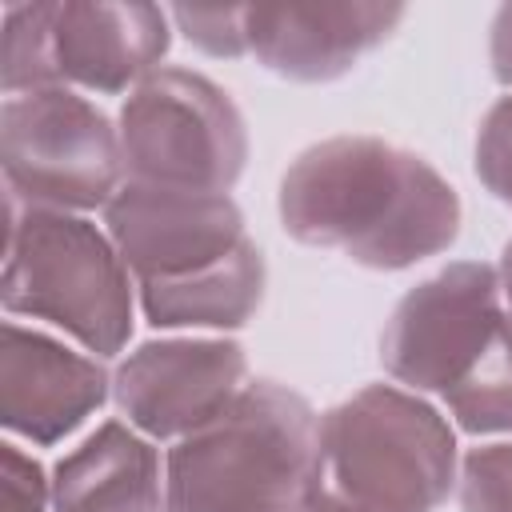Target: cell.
Wrapping results in <instances>:
<instances>
[{
    "label": "cell",
    "mask_w": 512,
    "mask_h": 512,
    "mask_svg": "<svg viewBox=\"0 0 512 512\" xmlns=\"http://www.w3.org/2000/svg\"><path fill=\"white\" fill-rule=\"evenodd\" d=\"M4 224L0 304L40 320L100 360H116L136 328V280L104 224L76 212L28 208L12 196Z\"/></svg>",
    "instance_id": "3"
},
{
    "label": "cell",
    "mask_w": 512,
    "mask_h": 512,
    "mask_svg": "<svg viewBox=\"0 0 512 512\" xmlns=\"http://www.w3.org/2000/svg\"><path fill=\"white\" fill-rule=\"evenodd\" d=\"M320 480V416L280 380L164 452V512H304Z\"/></svg>",
    "instance_id": "2"
},
{
    "label": "cell",
    "mask_w": 512,
    "mask_h": 512,
    "mask_svg": "<svg viewBox=\"0 0 512 512\" xmlns=\"http://www.w3.org/2000/svg\"><path fill=\"white\" fill-rule=\"evenodd\" d=\"M496 272H500V288H504V304H508V312H512V240L504 244V252H500V264H496Z\"/></svg>",
    "instance_id": "22"
},
{
    "label": "cell",
    "mask_w": 512,
    "mask_h": 512,
    "mask_svg": "<svg viewBox=\"0 0 512 512\" xmlns=\"http://www.w3.org/2000/svg\"><path fill=\"white\" fill-rule=\"evenodd\" d=\"M280 228L372 272H404L460 240V192L420 152L384 136H328L280 176Z\"/></svg>",
    "instance_id": "1"
},
{
    "label": "cell",
    "mask_w": 512,
    "mask_h": 512,
    "mask_svg": "<svg viewBox=\"0 0 512 512\" xmlns=\"http://www.w3.org/2000/svg\"><path fill=\"white\" fill-rule=\"evenodd\" d=\"M172 28L212 60H240L248 56V4H176L168 8Z\"/></svg>",
    "instance_id": "17"
},
{
    "label": "cell",
    "mask_w": 512,
    "mask_h": 512,
    "mask_svg": "<svg viewBox=\"0 0 512 512\" xmlns=\"http://www.w3.org/2000/svg\"><path fill=\"white\" fill-rule=\"evenodd\" d=\"M0 168L12 200L76 216L104 212L128 184L116 120L72 88L4 96Z\"/></svg>",
    "instance_id": "7"
},
{
    "label": "cell",
    "mask_w": 512,
    "mask_h": 512,
    "mask_svg": "<svg viewBox=\"0 0 512 512\" xmlns=\"http://www.w3.org/2000/svg\"><path fill=\"white\" fill-rule=\"evenodd\" d=\"M116 128L132 184L232 196L252 152L244 112L228 88L172 64L124 96Z\"/></svg>",
    "instance_id": "6"
},
{
    "label": "cell",
    "mask_w": 512,
    "mask_h": 512,
    "mask_svg": "<svg viewBox=\"0 0 512 512\" xmlns=\"http://www.w3.org/2000/svg\"><path fill=\"white\" fill-rule=\"evenodd\" d=\"M0 512H52L48 472L20 440L0 444Z\"/></svg>",
    "instance_id": "19"
},
{
    "label": "cell",
    "mask_w": 512,
    "mask_h": 512,
    "mask_svg": "<svg viewBox=\"0 0 512 512\" xmlns=\"http://www.w3.org/2000/svg\"><path fill=\"white\" fill-rule=\"evenodd\" d=\"M488 64L492 76L512 92V4H500L488 24Z\"/></svg>",
    "instance_id": "20"
},
{
    "label": "cell",
    "mask_w": 512,
    "mask_h": 512,
    "mask_svg": "<svg viewBox=\"0 0 512 512\" xmlns=\"http://www.w3.org/2000/svg\"><path fill=\"white\" fill-rule=\"evenodd\" d=\"M48 484L52 512H164V452L116 416L68 448Z\"/></svg>",
    "instance_id": "13"
},
{
    "label": "cell",
    "mask_w": 512,
    "mask_h": 512,
    "mask_svg": "<svg viewBox=\"0 0 512 512\" xmlns=\"http://www.w3.org/2000/svg\"><path fill=\"white\" fill-rule=\"evenodd\" d=\"M472 168L480 184L500 204L512 208V92L492 100L488 112L480 116L476 144H472Z\"/></svg>",
    "instance_id": "18"
},
{
    "label": "cell",
    "mask_w": 512,
    "mask_h": 512,
    "mask_svg": "<svg viewBox=\"0 0 512 512\" xmlns=\"http://www.w3.org/2000/svg\"><path fill=\"white\" fill-rule=\"evenodd\" d=\"M264 288H268L264 252L256 240H248L228 260L208 264L192 276L164 284H136V300L156 332L228 336L260 312Z\"/></svg>",
    "instance_id": "14"
},
{
    "label": "cell",
    "mask_w": 512,
    "mask_h": 512,
    "mask_svg": "<svg viewBox=\"0 0 512 512\" xmlns=\"http://www.w3.org/2000/svg\"><path fill=\"white\" fill-rule=\"evenodd\" d=\"M112 400L100 356L44 328L4 320L0 332V424L8 440L52 448L76 436Z\"/></svg>",
    "instance_id": "11"
},
{
    "label": "cell",
    "mask_w": 512,
    "mask_h": 512,
    "mask_svg": "<svg viewBox=\"0 0 512 512\" xmlns=\"http://www.w3.org/2000/svg\"><path fill=\"white\" fill-rule=\"evenodd\" d=\"M4 96L72 88L84 96H128L164 68L172 16L160 4L32 0L0 12Z\"/></svg>",
    "instance_id": "5"
},
{
    "label": "cell",
    "mask_w": 512,
    "mask_h": 512,
    "mask_svg": "<svg viewBox=\"0 0 512 512\" xmlns=\"http://www.w3.org/2000/svg\"><path fill=\"white\" fill-rule=\"evenodd\" d=\"M508 320L500 272L488 260H452L408 288L380 332V364L392 384L444 396Z\"/></svg>",
    "instance_id": "8"
},
{
    "label": "cell",
    "mask_w": 512,
    "mask_h": 512,
    "mask_svg": "<svg viewBox=\"0 0 512 512\" xmlns=\"http://www.w3.org/2000/svg\"><path fill=\"white\" fill-rule=\"evenodd\" d=\"M248 388V352L232 336L172 332L136 344L112 372V404L156 444H176L224 416Z\"/></svg>",
    "instance_id": "9"
},
{
    "label": "cell",
    "mask_w": 512,
    "mask_h": 512,
    "mask_svg": "<svg viewBox=\"0 0 512 512\" xmlns=\"http://www.w3.org/2000/svg\"><path fill=\"white\" fill-rule=\"evenodd\" d=\"M304 512H364V508H352V504H344V500H336V496H328V492L316 488Z\"/></svg>",
    "instance_id": "21"
},
{
    "label": "cell",
    "mask_w": 512,
    "mask_h": 512,
    "mask_svg": "<svg viewBox=\"0 0 512 512\" xmlns=\"http://www.w3.org/2000/svg\"><path fill=\"white\" fill-rule=\"evenodd\" d=\"M460 512H512V440H484L460 456Z\"/></svg>",
    "instance_id": "16"
},
{
    "label": "cell",
    "mask_w": 512,
    "mask_h": 512,
    "mask_svg": "<svg viewBox=\"0 0 512 512\" xmlns=\"http://www.w3.org/2000/svg\"><path fill=\"white\" fill-rule=\"evenodd\" d=\"M456 424L428 396L364 384L320 412L316 488L364 512H440L456 496Z\"/></svg>",
    "instance_id": "4"
},
{
    "label": "cell",
    "mask_w": 512,
    "mask_h": 512,
    "mask_svg": "<svg viewBox=\"0 0 512 512\" xmlns=\"http://www.w3.org/2000/svg\"><path fill=\"white\" fill-rule=\"evenodd\" d=\"M448 420L476 440H512V312L468 368V376L440 396Z\"/></svg>",
    "instance_id": "15"
},
{
    "label": "cell",
    "mask_w": 512,
    "mask_h": 512,
    "mask_svg": "<svg viewBox=\"0 0 512 512\" xmlns=\"http://www.w3.org/2000/svg\"><path fill=\"white\" fill-rule=\"evenodd\" d=\"M104 228L136 284H164L228 260L252 236L224 192L124 184L104 208Z\"/></svg>",
    "instance_id": "10"
},
{
    "label": "cell",
    "mask_w": 512,
    "mask_h": 512,
    "mask_svg": "<svg viewBox=\"0 0 512 512\" xmlns=\"http://www.w3.org/2000/svg\"><path fill=\"white\" fill-rule=\"evenodd\" d=\"M408 16L404 4H248V56L280 80L348 76Z\"/></svg>",
    "instance_id": "12"
}]
</instances>
